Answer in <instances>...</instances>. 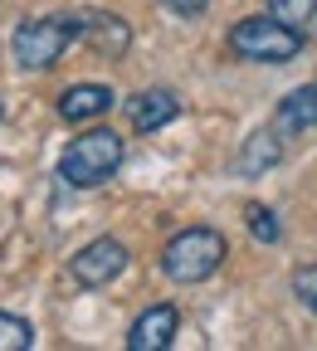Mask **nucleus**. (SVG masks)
I'll return each mask as SVG.
<instances>
[{
  "label": "nucleus",
  "instance_id": "obj_1",
  "mask_svg": "<svg viewBox=\"0 0 317 351\" xmlns=\"http://www.w3.org/2000/svg\"><path fill=\"white\" fill-rule=\"evenodd\" d=\"M224 258H230L224 234L210 230V225H191V230L171 234V244L161 249V274L171 283H205V278L220 274Z\"/></svg>",
  "mask_w": 317,
  "mask_h": 351
},
{
  "label": "nucleus",
  "instance_id": "obj_2",
  "mask_svg": "<svg viewBox=\"0 0 317 351\" xmlns=\"http://www.w3.org/2000/svg\"><path fill=\"white\" fill-rule=\"evenodd\" d=\"M117 166H122V137L113 127H93V132H83V137L69 142V152L59 161V176H64V186H73V191H93V186L108 181Z\"/></svg>",
  "mask_w": 317,
  "mask_h": 351
},
{
  "label": "nucleus",
  "instance_id": "obj_3",
  "mask_svg": "<svg viewBox=\"0 0 317 351\" xmlns=\"http://www.w3.org/2000/svg\"><path fill=\"white\" fill-rule=\"evenodd\" d=\"M73 39H78V15H39L15 29L10 54L25 73H39V69H54Z\"/></svg>",
  "mask_w": 317,
  "mask_h": 351
},
{
  "label": "nucleus",
  "instance_id": "obj_4",
  "mask_svg": "<svg viewBox=\"0 0 317 351\" xmlns=\"http://www.w3.org/2000/svg\"><path fill=\"white\" fill-rule=\"evenodd\" d=\"M230 54L249 64H293L303 54V34L279 25L274 15H249L230 29Z\"/></svg>",
  "mask_w": 317,
  "mask_h": 351
},
{
  "label": "nucleus",
  "instance_id": "obj_5",
  "mask_svg": "<svg viewBox=\"0 0 317 351\" xmlns=\"http://www.w3.org/2000/svg\"><path fill=\"white\" fill-rule=\"evenodd\" d=\"M127 269V244L122 239H93V244H83L73 258H69V274L78 288H108L117 274Z\"/></svg>",
  "mask_w": 317,
  "mask_h": 351
},
{
  "label": "nucleus",
  "instance_id": "obj_6",
  "mask_svg": "<svg viewBox=\"0 0 317 351\" xmlns=\"http://www.w3.org/2000/svg\"><path fill=\"white\" fill-rule=\"evenodd\" d=\"M176 327H180V313H176L171 302H156V307H147V313L132 322L127 351H166L176 341Z\"/></svg>",
  "mask_w": 317,
  "mask_h": 351
},
{
  "label": "nucleus",
  "instance_id": "obj_7",
  "mask_svg": "<svg viewBox=\"0 0 317 351\" xmlns=\"http://www.w3.org/2000/svg\"><path fill=\"white\" fill-rule=\"evenodd\" d=\"M78 39H88V49H93V54L122 59L127 44H132V25H127L122 15L98 10V15H83V20H78Z\"/></svg>",
  "mask_w": 317,
  "mask_h": 351
},
{
  "label": "nucleus",
  "instance_id": "obj_8",
  "mask_svg": "<svg viewBox=\"0 0 317 351\" xmlns=\"http://www.w3.org/2000/svg\"><path fill=\"white\" fill-rule=\"evenodd\" d=\"M176 117H180V98L171 88H142V93H132V103H127V122L137 132H161Z\"/></svg>",
  "mask_w": 317,
  "mask_h": 351
},
{
  "label": "nucleus",
  "instance_id": "obj_9",
  "mask_svg": "<svg viewBox=\"0 0 317 351\" xmlns=\"http://www.w3.org/2000/svg\"><path fill=\"white\" fill-rule=\"evenodd\" d=\"M113 103H117V98H113L108 83H73V88H64V93H59V117H64V122H93V117H103Z\"/></svg>",
  "mask_w": 317,
  "mask_h": 351
},
{
  "label": "nucleus",
  "instance_id": "obj_10",
  "mask_svg": "<svg viewBox=\"0 0 317 351\" xmlns=\"http://www.w3.org/2000/svg\"><path fill=\"white\" fill-rule=\"evenodd\" d=\"M317 127V83H303L279 103V132H307Z\"/></svg>",
  "mask_w": 317,
  "mask_h": 351
},
{
  "label": "nucleus",
  "instance_id": "obj_11",
  "mask_svg": "<svg viewBox=\"0 0 317 351\" xmlns=\"http://www.w3.org/2000/svg\"><path fill=\"white\" fill-rule=\"evenodd\" d=\"M279 161H283L279 132H254V137L244 142V152H239V171H244V176H259V171L279 166Z\"/></svg>",
  "mask_w": 317,
  "mask_h": 351
},
{
  "label": "nucleus",
  "instance_id": "obj_12",
  "mask_svg": "<svg viewBox=\"0 0 317 351\" xmlns=\"http://www.w3.org/2000/svg\"><path fill=\"white\" fill-rule=\"evenodd\" d=\"M268 15H274L279 25H288V29H312V20H317V0H268Z\"/></svg>",
  "mask_w": 317,
  "mask_h": 351
},
{
  "label": "nucleus",
  "instance_id": "obj_13",
  "mask_svg": "<svg viewBox=\"0 0 317 351\" xmlns=\"http://www.w3.org/2000/svg\"><path fill=\"white\" fill-rule=\"evenodd\" d=\"M34 346V327L15 313H0V351H30Z\"/></svg>",
  "mask_w": 317,
  "mask_h": 351
},
{
  "label": "nucleus",
  "instance_id": "obj_14",
  "mask_svg": "<svg viewBox=\"0 0 317 351\" xmlns=\"http://www.w3.org/2000/svg\"><path fill=\"white\" fill-rule=\"evenodd\" d=\"M244 215H249V234H254V239H263V244H279V239H283V230H279V215H274V210L249 205Z\"/></svg>",
  "mask_w": 317,
  "mask_h": 351
},
{
  "label": "nucleus",
  "instance_id": "obj_15",
  "mask_svg": "<svg viewBox=\"0 0 317 351\" xmlns=\"http://www.w3.org/2000/svg\"><path fill=\"white\" fill-rule=\"evenodd\" d=\"M293 293L303 298V307L317 317V263H307V269H298V274H293Z\"/></svg>",
  "mask_w": 317,
  "mask_h": 351
},
{
  "label": "nucleus",
  "instance_id": "obj_16",
  "mask_svg": "<svg viewBox=\"0 0 317 351\" xmlns=\"http://www.w3.org/2000/svg\"><path fill=\"white\" fill-rule=\"evenodd\" d=\"M166 10H171V15H180V20H196V15H205V10H210V0H166Z\"/></svg>",
  "mask_w": 317,
  "mask_h": 351
}]
</instances>
